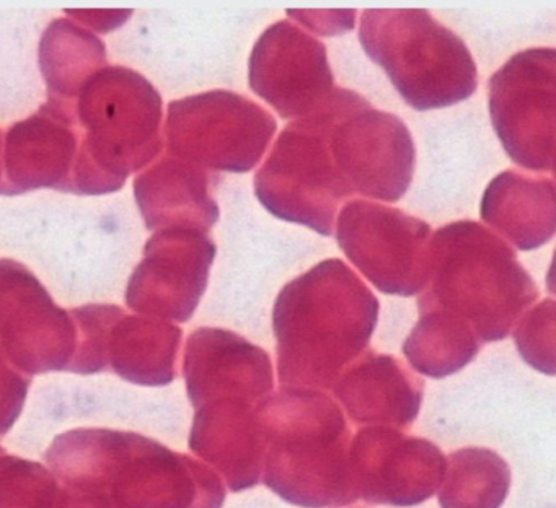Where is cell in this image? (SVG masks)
<instances>
[{"label":"cell","instance_id":"6da1fadb","mask_svg":"<svg viewBox=\"0 0 556 508\" xmlns=\"http://www.w3.org/2000/svg\"><path fill=\"white\" fill-rule=\"evenodd\" d=\"M60 508H223L219 474L141 433L74 429L47 452Z\"/></svg>","mask_w":556,"mask_h":508},{"label":"cell","instance_id":"7a4b0ae2","mask_svg":"<svg viewBox=\"0 0 556 508\" xmlns=\"http://www.w3.org/2000/svg\"><path fill=\"white\" fill-rule=\"evenodd\" d=\"M380 303L341 259H325L282 287L273 308L285 388L331 390L369 348Z\"/></svg>","mask_w":556,"mask_h":508},{"label":"cell","instance_id":"3957f363","mask_svg":"<svg viewBox=\"0 0 556 508\" xmlns=\"http://www.w3.org/2000/svg\"><path fill=\"white\" fill-rule=\"evenodd\" d=\"M263 484L302 508H340L357 500L351 482V430L327 393L281 388L263 403Z\"/></svg>","mask_w":556,"mask_h":508},{"label":"cell","instance_id":"277c9868","mask_svg":"<svg viewBox=\"0 0 556 508\" xmlns=\"http://www.w3.org/2000/svg\"><path fill=\"white\" fill-rule=\"evenodd\" d=\"M536 299L539 289L513 247L483 225L454 221L429 240V277L419 312L447 313L484 344L506 339Z\"/></svg>","mask_w":556,"mask_h":508},{"label":"cell","instance_id":"5b68a950","mask_svg":"<svg viewBox=\"0 0 556 508\" xmlns=\"http://www.w3.org/2000/svg\"><path fill=\"white\" fill-rule=\"evenodd\" d=\"M80 129L71 192H116L131 173L151 165L164 149L162 97L128 67H103L74 101Z\"/></svg>","mask_w":556,"mask_h":508},{"label":"cell","instance_id":"8992f818","mask_svg":"<svg viewBox=\"0 0 556 508\" xmlns=\"http://www.w3.org/2000/svg\"><path fill=\"white\" fill-rule=\"evenodd\" d=\"M359 42L413 110L452 106L477 90V64L464 39L428 10H364Z\"/></svg>","mask_w":556,"mask_h":508},{"label":"cell","instance_id":"52a82bcc","mask_svg":"<svg viewBox=\"0 0 556 508\" xmlns=\"http://www.w3.org/2000/svg\"><path fill=\"white\" fill-rule=\"evenodd\" d=\"M364 101L356 91L334 88L317 110L282 130L255 176V195L269 214L333 234L340 205L354 194L331 155L330 130Z\"/></svg>","mask_w":556,"mask_h":508},{"label":"cell","instance_id":"ba28073f","mask_svg":"<svg viewBox=\"0 0 556 508\" xmlns=\"http://www.w3.org/2000/svg\"><path fill=\"white\" fill-rule=\"evenodd\" d=\"M278 123L265 107L229 90L181 98L168 104V155L198 168L249 173L265 155Z\"/></svg>","mask_w":556,"mask_h":508},{"label":"cell","instance_id":"9c48e42d","mask_svg":"<svg viewBox=\"0 0 556 508\" xmlns=\"http://www.w3.org/2000/svg\"><path fill=\"white\" fill-rule=\"evenodd\" d=\"M556 51L514 54L488 84L491 124L517 165L553 173L555 166Z\"/></svg>","mask_w":556,"mask_h":508},{"label":"cell","instance_id":"30bf717a","mask_svg":"<svg viewBox=\"0 0 556 508\" xmlns=\"http://www.w3.org/2000/svg\"><path fill=\"white\" fill-rule=\"evenodd\" d=\"M431 225L400 208L356 199L337 215V241L348 259L387 295L413 296L429 277Z\"/></svg>","mask_w":556,"mask_h":508},{"label":"cell","instance_id":"8fae6325","mask_svg":"<svg viewBox=\"0 0 556 508\" xmlns=\"http://www.w3.org/2000/svg\"><path fill=\"white\" fill-rule=\"evenodd\" d=\"M273 388L256 381L201 383L187 388L194 407L191 452L210 462L232 492L255 487L262 478L260 410Z\"/></svg>","mask_w":556,"mask_h":508},{"label":"cell","instance_id":"7c38bea8","mask_svg":"<svg viewBox=\"0 0 556 508\" xmlns=\"http://www.w3.org/2000/svg\"><path fill=\"white\" fill-rule=\"evenodd\" d=\"M77 326L38 277L14 259H0V348L25 374L70 370Z\"/></svg>","mask_w":556,"mask_h":508},{"label":"cell","instance_id":"4fadbf2b","mask_svg":"<svg viewBox=\"0 0 556 508\" xmlns=\"http://www.w3.org/2000/svg\"><path fill=\"white\" fill-rule=\"evenodd\" d=\"M338 172L353 194L400 201L415 175L416 147L395 114L374 110L369 101L338 117L330 130Z\"/></svg>","mask_w":556,"mask_h":508},{"label":"cell","instance_id":"5bb4252c","mask_svg":"<svg viewBox=\"0 0 556 508\" xmlns=\"http://www.w3.org/2000/svg\"><path fill=\"white\" fill-rule=\"evenodd\" d=\"M217 247L206 231L165 228L155 231L129 277L126 303L151 318L187 322L207 289Z\"/></svg>","mask_w":556,"mask_h":508},{"label":"cell","instance_id":"9a60e30c","mask_svg":"<svg viewBox=\"0 0 556 508\" xmlns=\"http://www.w3.org/2000/svg\"><path fill=\"white\" fill-rule=\"evenodd\" d=\"M445 468L447 459L438 445L392 427H364L351 442V482L367 504H422L441 488Z\"/></svg>","mask_w":556,"mask_h":508},{"label":"cell","instance_id":"2e32d148","mask_svg":"<svg viewBox=\"0 0 556 508\" xmlns=\"http://www.w3.org/2000/svg\"><path fill=\"white\" fill-rule=\"evenodd\" d=\"M249 84L282 119L307 116L334 91L324 42L289 20L269 26L253 46Z\"/></svg>","mask_w":556,"mask_h":508},{"label":"cell","instance_id":"e0dca14e","mask_svg":"<svg viewBox=\"0 0 556 508\" xmlns=\"http://www.w3.org/2000/svg\"><path fill=\"white\" fill-rule=\"evenodd\" d=\"M79 147L73 101L48 98L34 116L14 124L5 134L9 195L45 188L71 192Z\"/></svg>","mask_w":556,"mask_h":508},{"label":"cell","instance_id":"ac0fdd59","mask_svg":"<svg viewBox=\"0 0 556 508\" xmlns=\"http://www.w3.org/2000/svg\"><path fill=\"white\" fill-rule=\"evenodd\" d=\"M334 397L356 423L406 429L421 409L425 384L402 360L367 348L333 384Z\"/></svg>","mask_w":556,"mask_h":508},{"label":"cell","instance_id":"d6986e66","mask_svg":"<svg viewBox=\"0 0 556 508\" xmlns=\"http://www.w3.org/2000/svg\"><path fill=\"white\" fill-rule=\"evenodd\" d=\"M206 169L167 155L135 179V195L148 230L197 228L210 233L219 220Z\"/></svg>","mask_w":556,"mask_h":508},{"label":"cell","instance_id":"ffe728a7","mask_svg":"<svg viewBox=\"0 0 556 508\" xmlns=\"http://www.w3.org/2000/svg\"><path fill=\"white\" fill-rule=\"evenodd\" d=\"M181 329L151 316L116 308L103 344L105 368L141 386H165L177 378Z\"/></svg>","mask_w":556,"mask_h":508},{"label":"cell","instance_id":"44dd1931","mask_svg":"<svg viewBox=\"0 0 556 508\" xmlns=\"http://www.w3.org/2000/svg\"><path fill=\"white\" fill-rule=\"evenodd\" d=\"M480 215L517 250H536L555 234V181L506 169L484 189Z\"/></svg>","mask_w":556,"mask_h":508},{"label":"cell","instance_id":"7402d4cb","mask_svg":"<svg viewBox=\"0 0 556 508\" xmlns=\"http://www.w3.org/2000/svg\"><path fill=\"white\" fill-rule=\"evenodd\" d=\"M105 64V45L71 20L51 23L41 38L40 67L48 98L74 103L84 85Z\"/></svg>","mask_w":556,"mask_h":508},{"label":"cell","instance_id":"603a6c76","mask_svg":"<svg viewBox=\"0 0 556 508\" xmlns=\"http://www.w3.org/2000/svg\"><path fill=\"white\" fill-rule=\"evenodd\" d=\"M481 344L470 326L439 309L419 312L415 328L403 342L409 365L429 378H445L470 364Z\"/></svg>","mask_w":556,"mask_h":508},{"label":"cell","instance_id":"cb8c5ba5","mask_svg":"<svg viewBox=\"0 0 556 508\" xmlns=\"http://www.w3.org/2000/svg\"><path fill=\"white\" fill-rule=\"evenodd\" d=\"M439 492L441 508H501L510 491L509 465L490 448L452 453Z\"/></svg>","mask_w":556,"mask_h":508},{"label":"cell","instance_id":"d4e9b609","mask_svg":"<svg viewBox=\"0 0 556 508\" xmlns=\"http://www.w3.org/2000/svg\"><path fill=\"white\" fill-rule=\"evenodd\" d=\"M60 484L50 468L0 446V508H60Z\"/></svg>","mask_w":556,"mask_h":508},{"label":"cell","instance_id":"484cf974","mask_svg":"<svg viewBox=\"0 0 556 508\" xmlns=\"http://www.w3.org/2000/svg\"><path fill=\"white\" fill-rule=\"evenodd\" d=\"M516 325L514 341L523 360L540 373L555 374V302L539 303Z\"/></svg>","mask_w":556,"mask_h":508},{"label":"cell","instance_id":"4316f807","mask_svg":"<svg viewBox=\"0 0 556 508\" xmlns=\"http://www.w3.org/2000/svg\"><path fill=\"white\" fill-rule=\"evenodd\" d=\"M116 308H118L116 305H86L71 312L77 326V347L67 371L93 374L106 370L103 344H105L106 328Z\"/></svg>","mask_w":556,"mask_h":508},{"label":"cell","instance_id":"83f0119b","mask_svg":"<svg viewBox=\"0 0 556 508\" xmlns=\"http://www.w3.org/2000/svg\"><path fill=\"white\" fill-rule=\"evenodd\" d=\"M31 378L18 370L0 348V435L14 427L24 410Z\"/></svg>","mask_w":556,"mask_h":508},{"label":"cell","instance_id":"f1b7e54d","mask_svg":"<svg viewBox=\"0 0 556 508\" xmlns=\"http://www.w3.org/2000/svg\"><path fill=\"white\" fill-rule=\"evenodd\" d=\"M317 13L320 18H324V22L312 18L307 10H288L289 16H294L299 22L317 31V35L325 36L343 35L346 29L353 28L354 16H356L357 12L356 10H338L337 15L331 20L325 18V10Z\"/></svg>","mask_w":556,"mask_h":508},{"label":"cell","instance_id":"f546056e","mask_svg":"<svg viewBox=\"0 0 556 508\" xmlns=\"http://www.w3.org/2000/svg\"><path fill=\"white\" fill-rule=\"evenodd\" d=\"M0 132V194L9 195L8 182H5L4 175V139Z\"/></svg>","mask_w":556,"mask_h":508}]
</instances>
